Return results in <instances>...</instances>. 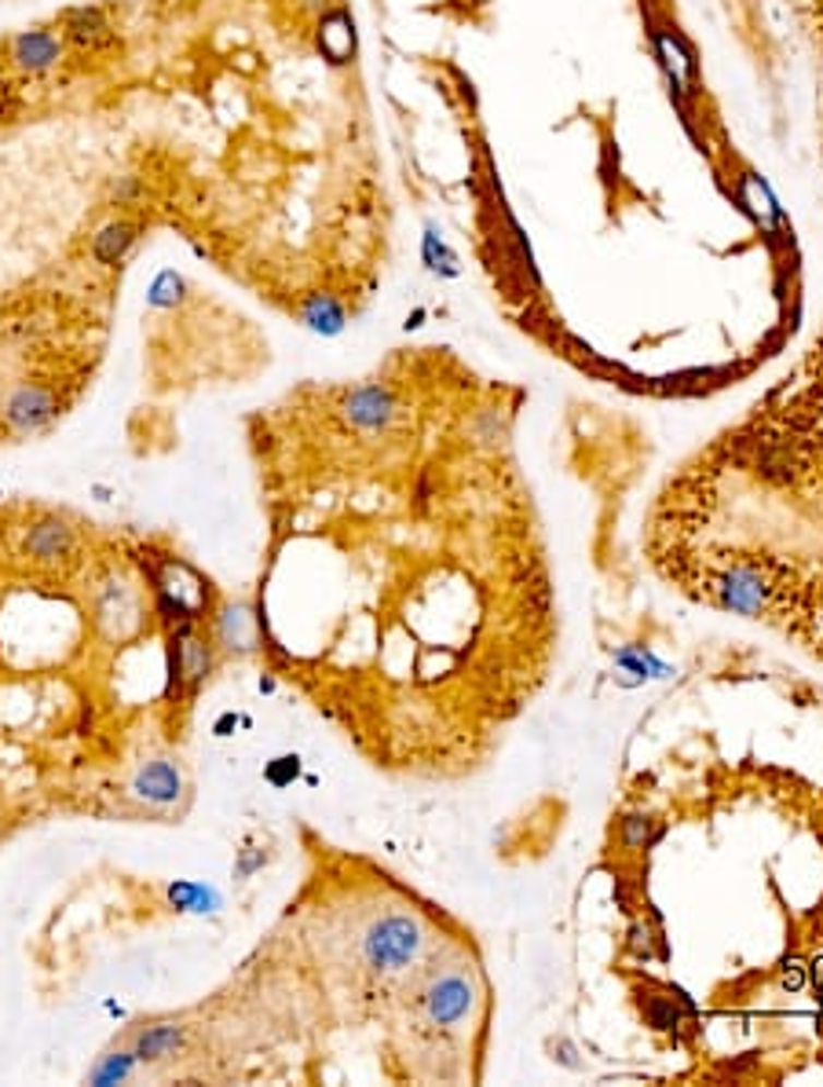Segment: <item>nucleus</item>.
<instances>
[{
  "instance_id": "f257e3e1",
  "label": "nucleus",
  "mask_w": 823,
  "mask_h": 1087,
  "mask_svg": "<svg viewBox=\"0 0 823 1087\" xmlns=\"http://www.w3.org/2000/svg\"><path fill=\"white\" fill-rule=\"evenodd\" d=\"M421 953V926L418 919L392 912L381 915L378 923L362 937V959L370 964L373 974H399L403 967H410Z\"/></svg>"
},
{
  "instance_id": "f03ea898",
  "label": "nucleus",
  "mask_w": 823,
  "mask_h": 1087,
  "mask_svg": "<svg viewBox=\"0 0 823 1087\" xmlns=\"http://www.w3.org/2000/svg\"><path fill=\"white\" fill-rule=\"evenodd\" d=\"M476 1007V978L473 970H462V967H451V970H440L432 974L429 985L421 989V1011H425V1021L432 1029H462L468 1021V1014Z\"/></svg>"
},
{
  "instance_id": "7ed1b4c3",
  "label": "nucleus",
  "mask_w": 823,
  "mask_h": 1087,
  "mask_svg": "<svg viewBox=\"0 0 823 1087\" xmlns=\"http://www.w3.org/2000/svg\"><path fill=\"white\" fill-rule=\"evenodd\" d=\"M213 645L198 634H169V693L194 696L213 674Z\"/></svg>"
},
{
  "instance_id": "20e7f679",
  "label": "nucleus",
  "mask_w": 823,
  "mask_h": 1087,
  "mask_svg": "<svg viewBox=\"0 0 823 1087\" xmlns=\"http://www.w3.org/2000/svg\"><path fill=\"white\" fill-rule=\"evenodd\" d=\"M59 34L67 40V48H77V51H110L118 45V29H114L110 15L103 12L99 4H77V8H67L59 15Z\"/></svg>"
},
{
  "instance_id": "39448f33",
  "label": "nucleus",
  "mask_w": 823,
  "mask_h": 1087,
  "mask_svg": "<svg viewBox=\"0 0 823 1087\" xmlns=\"http://www.w3.org/2000/svg\"><path fill=\"white\" fill-rule=\"evenodd\" d=\"M341 414L359 433H384L399 417V400H395L389 385H359V389H351L345 395Z\"/></svg>"
},
{
  "instance_id": "423d86ee",
  "label": "nucleus",
  "mask_w": 823,
  "mask_h": 1087,
  "mask_svg": "<svg viewBox=\"0 0 823 1087\" xmlns=\"http://www.w3.org/2000/svg\"><path fill=\"white\" fill-rule=\"evenodd\" d=\"M62 56H67V40L48 26L23 29V34H15L8 40V59H12V67H19L23 74H48V70L59 67Z\"/></svg>"
},
{
  "instance_id": "0eeeda50",
  "label": "nucleus",
  "mask_w": 823,
  "mask_h": 1087,
  "mask_svg": "<svg viewBox=\"0 0 823 1087\" xmlns=\"http://www.w3.org/2000/svg\"><path fill=\"white\" fill-rule=\"evenodd\" d=\"M59 414V400L48 385H19L4 400V422L15 433H37Z\"/></svg>"
},
{
  "instance_id": "6e6552de",
  "label": "nucleus",
  "mask_w": 823,
  "mask_h": 1087,
  "mask_svg": "<svg viewBox=\"0 0 823 1087\" xmlns=\"http://www.w3.org/2000/svg\"><path fill=\"white\" fill-rule=\"evenodd\" d=\"M26 557L40 564V568H51V564H62L77 553V535L67 520L59 517H40L37 524H29L26 542H23Z\"/></svg>"
},
{
  "instance_id": "1a4fd4ad",
  "label": "nucleus",
  "mask_w": 823,
  "mask_h": 1087,
  "mask_svg": "<svg viewBox=\"0 0 823 1087\" xmlns=\"http://www.w3.org/2000/svg\"><path fill=\"white\" fill-rule=\"evenodd\" d=\"M132 794L151 806H176V799L183 794V777H180V766H172L169 758H151L135 769L132 777Z\"/></svg>"
},
{
  "instance_id": "9d476101",
  "label": "nucleus",
  "mask_w": 823,
  "mask_h": 1087,
  "mask_svg": "<svg viewBox=\"0 0 823 1087\" xmlns=\"http://www.w3.org/2000/svg\"><path fill=\"white\" fill-rule=\"evenodd\" d=\"M187 1048V1026L180 1021H154V1026H143L132 1032V1051L140 1065H158L176 1059Z\"/></svg>"
},
{
  "instance_id": "9b49d317",
  "label": "nucleus",
  "mask_w": 823,
  "mask_h": 1087,
  "mask_svg": "<svg viewBox=\"0 0 823 1087\" xmlns=\"http://www.w3.org/2000/svg\"><path fill=\"white\" fill-rule=\"evenodd\" d=\"M140 232L143 227L129 221V216H118V221H107L92 235V260L99 268H118L124 264V257L132 253V246L140 243Z\"/></svg>"
},
{
  "instance_id": "f8f14e48",
  "label": "nucleus",
  "mask_w": 823,
  "mask_h": 1087,
  "mask_svg": "<svg viewBox=\"0 0 823 1087\" xmlns=\"http://www.w3.org/2000/svg\"><path fill=\"white\" fill-rule=\"evenodd\" d=\"M216 641H220L227 652H253L257 648V615L246 609V604H227V609L216 615Z\"/></svg>"
},
{
  "instance_id": "ddd939ff",
  "label": "nucleus",
  "mask_w": 823,
  "mask_h": 1087,
  "mask_svg": "<svg viewBox=\"0 0 823 1087\" xmlns=\"http://www.w3.org/2000/svg\"><path fill=\"white\" fill-rule=\"evenodd\" d=\"M135 1070H140V1059H135V1051L132 1048H118V1051L99 1054V1062L88 1070L85 1084H96V1087L124 1084V1080H132Z\"/></svg>"
},
{
  "instance_id": "4468645a",
  "label": "nucleus",
  "mask_w": 823,
  "mask_h": 1087,
  "mask_svg": "<svg viewBox=\"0 0 823 1087\" xmlns=\"http://www.w3.org/2000/svg\"><path fill=\"white\" fill-rule=\"evenodd\" d=\"M300 319H305L311 330L333 333V330H341V322H345V308H341L330 294H315V297H308Z\"/></svg>"
},
{
  "instance_id": "2eb2a0df",
  "label": "nucleus",
  "mask_w": 823,
  "mask_h": 1087,
  "mask_svg": "<svg viewBox=\"0 0 823 1087\" xmlns=\"http://www.w3.org/2000/svg\"><path fill=\"white\" fill-rule=\"evenodd\" d=\"M19 107H23V103H19L15 85H12V81L0 78V121H15L19 118Z\"/></svg>"
},
{
  "instance_id": "dca6fc26",
  "label": "nucleus",
  "mask_w": 823,
  "mask_h": 1087,
  "mask_svg": "<svg viewBox=\"0 0 823 1087\" xmlns=\"http://www.w3.org/2000/svg\"><path fill=\"white\" fill-rule=\"evenodd\" d=\"M140 194H143V184L135 180V176H124V184L118 187V191H114V198H118L121 205H132V202H135V198H140Z\"/></svg>"
},
{
  "instance_id": "f3484780",
  "label": "nucleus",
  "mask_w": 823,
  "mask_h": 1087,
  "mask_svg": "<svg viewBox=\"0 0 823 1087\" xmlns=\"http://www.w3.org/2000/svg\"><path fill=\"white\" fill-rule=\"evenodd\" d=\"M627 842H633V846H637V842H648V824H633V820H627Z\"/></svg>"
},
{
  "instance_id": "a211bd4d",
  "label": "nucleus",
  "mask_w": 823,
  "mask_h": 1087,
  "mask_svg": "<svg viewBox=\"0 0 823 1087\" xmlns=\"http://www.w3.org/2000/svg\"><path fill=\"white\" fill-rule=\"evenodd\" d=\"M330 4H333V0H300V8H305V12H311V15L330 12Z\"/></svg>"
},
{
  "instance_id": "6ab92c4d",
  "label": "nucleus",
  "mask_w": 823,
  "mask_h": 1087,
  "mask_svg": "<svg viewBox=\"0 0 823 1087\" xmlns=\"http://www.w3.org/2000/svg\"><path fill=\"white\" fill-rule=\"evenodd\" d=\"M820 70H823V45H820Z\"/></svg>"
}]
</instances>
